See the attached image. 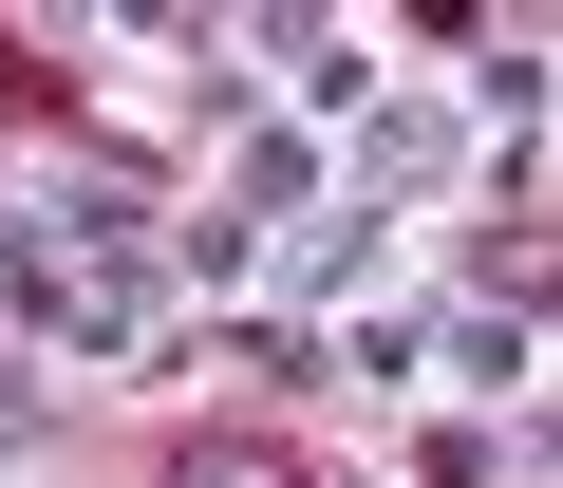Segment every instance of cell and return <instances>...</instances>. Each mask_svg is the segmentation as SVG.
<instances>
[{
	"instance_id": "1",
	"label": "cell",
	"mask_w": 563,
	"mask_h": 488,
	"mask_svg": "<svg viewBox=\"0 0 563 488\" xmlns=\"http://www.w3.org/2000/svg\"><path fill=\"white\" fill-rule=\"evenodd\" d=\"M169 488H301V451H263V432H207V451H188Z\"/></svg>"
},
{
	"instance_id": "2",
	"label": "cell",
	"mask_w": 563,
	"mask_h": 488,
	"mask_svg": "<svg viewBox=\"0 0 563 488\" xmlns=\"http://www.w3.org/2000/svg\"><path fill=\"white\" fill-rule=\"evenodd\" d=\"M38 95H57V76H38V38H0V113H38Z\"/></svg>"
}]
</instances>
